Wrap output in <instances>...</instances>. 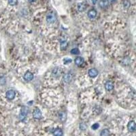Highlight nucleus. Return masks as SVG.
I'll return each mask as SVG.
<instances>
[{"label":"nucleus","instance_id":"5","mask_svg":"<svg viewBox=\"0 0 136 136\" xmlns=\"http://www.w3.org/2000/svg\"><path fill=\"white\" fill-rule=\"evenodd\" d=\"M136 122L134 121H131L129 122L128 125H127V129H128L129 132H134L136 131Z\"/></svg>","mask_w":136,"mask_h":136},{"label":"nucleus","instance_id":"25","mask_svg":"<svg viewBox=\"0 0 136 136\" xmlns=\"http://www.w3.org/2000/svg\"><path fill=\"white\" fill-rule=\"evenodd\" d=\"M109 1V3H111V4H113L114 3L116 0H108Z\"/></svg>","mask_w":136,"mask_h":136},{"label":"nucleus","instance_id":"17","mask_svg":"<svg viewBox=\"0 0 136 136\" xmlns=\"http://www.w3.org/2000/svg\"><path fill=\"white\" fill-rule=\"evenodd\" d=\"M131 6V3L129 0H123L122 1V6L125 9H128Z\"/></svg>","mask_w":136,"mask_h":136},{"label":"nucleus","instance_id":"13","mask_svg":"<svg viewBox=\"0 0 136 136\" xmlns=\"http://www.w3.org/2000/svg\"><path fill=\"white\" fill-rule=\"evenodd\" d=\"M74 62H75V64H76V65L80 66V65H82L84 63L83 58H82V57H77L76 59H75Z\"/></svg>","mask_w":136,"mask_h":136},{"label":"nucleus","instance_id":"3","mask_svg":"<svg viewBox=\"0 0 136 136\" xmlns=\"http://www.w3.org/2000/svg\"><path fill=\"white\" fill-rule=\"evenodd\" d=\"M33 117H34L35 119H36V120H40V119L42 118V112L40 111V109H38V108L35 109L34 112H33Z\"/></svg>","mask_w":136,"mask_h":136},{"label":"nucleus","instance_id":"26","mask_svg":"<svg viewBox=\"0 0 136 136\" xmlns=\"http://www.w3.org/2000/svg\"><path fill=\"white\" fill-rule=\"evenodd\" d=\"M29 2H31V3H33V2H35V1H36L37 0H28Z\"/></svg>","mask_w":136,"mask_h":136},{"label":"nucleus","instance_id":"19","mask_svg":"<svg viewBox=\"0 0 136 136\" xmlns=\"http://www.w3.org/2000/svg\"><path fill=\"white\" fill-rule=\"evenodd\" d=\"M71 54H74V55H78V54H79L80 53V50L78 48H73V49L71 50Z\"/></svg>","mask_w":136,"mask_h":136},{"label":"nucleus","instance_id":"12","mask_svg":"<svg viewBox=\"0 0 136 136\" xmlns=\"http://www.w3.org/2000/svg\"><path fill=\"white\" fill-rule=\"evenodd\" d=\"M53 134L54 136H63V131L62 129H61L59 128H57L55 129H54V131H53Z\"/></svg>","mask_w":136,"mask_h":136},{"label":"nucleus","instance_id":"1","mask_svg":"<svg viewBox=\"0 0 136 136\" xmlns=\"http://www.w3.org/2000/svg\"><path fill=\"white\" fill-rule=\"evenodd\" d=\"M28 113V109L25 106H23L21 108L20 112L19 114V120L20 121H23L25 120L27 117V115Z\"/></svg>","mask_w":136,"mask_h":136},{"label":"nucleus","instance_id":"6","mask_svg":"<svg viewBox=\"0 0 136 136\" xmlns=\"http://www.w3.org/2000/svg\"><path fill=\"white\" fill-rule=\"evenodd\" d=\"M88 76H90L91 78H95L98 75L99 72L98 70L95 68H91L88 70Z\"/></svg>","mask_w":136,"mask_h":136},{"label":"nucleus","instance_id":"14","mask_svg":"<svg viewBox=\"0 0 136 136\" xmlns=\"http://www.w3.org/2000/svg\"><path fill=\"white\" fill-rule=\"evenodd\" d=\"M72 79V74H70V73H68L67 74H65L64 76V78H63V80H64L65 82H69Z\"/></svg>","mask_w":136,"mask_h":136},{"label":"nucleus","instance_id":"8","mask_svg":"<svg viewBox=\"0 0 136 136\" xmlns=\"http://www.w3.org/2000/svg\"><path fill=\"white\" fill-rule=\"evenodd\" d=\"M23 78L26 82H30V81H31L32 80L34 79V74L30 72H27L25 74Z\"/></svg>","mask_w":136,"mask_h":136},{"label":"nucleus","instance_id":"21","mask_svg":"<svg viewBox=\"0 0 136 136\" xmlns=\"http://www.w3.org/2000/svg\"><path fill=\"white\" fill-rule=\"evenodd\" d=\"M65 118H66V116H65V113H63V112H61V113L59 114V118H60L62 121H64L65 119Z\"/></svg>","mask_w":136,"mask_h":136},{"label":"nucleus","instance_id":"16","mask_svg":"<svg viewBox=\"0 0 136 136\" xmlns=\"http://www.w3.org/2000/svg\"><path fill=\"white\" fill-rule=\"evenodd\" d=\"M61 69L59 68H55L54 69H53V75L54 76H61Z\"/></svg>","mask_w":136,"mask_h":136},{"label":"nucleus","instance_id":"27","mask_svg":"<svg viewBox=\"0 0 136 136\" xmlns=\"http://www.w3.org/2000/svg\"><path fill=\"white\" fill-rule=\"evenodd\" d=\"M96 1H97L96 0H92V2H93V3L94 4H96Z\"/></svg>","mask_w":136,"mask_h":136},{"label":"nucleus","instance_id":"15","mask_svg":"<svg viewBox=\"0 0 136 136\" xmlns=\"http://www.w3.org/2000/svg\"><path fill=\"white\" fill-rule=\"evenodd\" d=\"M110 132L109 129H103L101 133H100V136H110Z\"/></svg>","mask_w":136,"mask_h":136},{"label":"nucleus","instance_id":"20","mask_svg":"<svg viewBox=\"0 0 136 136\" xmlns=\"http://www.w3.org/2000/svg\"><path fill=\"white\" fill-rule=\"evenodd\" d=\"M17 3H18V0H8V4L12 6H16Z\"/></svg>","mask_w":136,"mask_h":136},{"label":"nucleus","instance_id":"7","mask_svg":"<svg viewBox=\"0 0 136 136\" xmlns=\"http://www.w3.org/2000/svg\"><path fill=\"white\" fill-rule=\"evenodd\" d=\"M97 12L95 9H91L88 12V17L91 20H93L95 19L97 17Z\"/></svg>","mask_w":136,"mask_h":136},{"label":"nucleus","instance_id":"24","mask_svg":"<svg viewBox=\"0 0 136 136\" xmlns=\"http://www.w3.org/2000/svg\"><path fill=\"white\" fill-rule=\"evenodd\" d=\"M72 60L71 59H69V58H66L64 60V63L65 64H68V63H72Z\"/></svg>","mask_w":136,"mask_h":136},{"label":"nucleus","instance_id":"18","mask_svg":"<svg viewBox=\"0 0 136 136\" xmlns=\"http://www.w3.org/2000/svg\"><path fill=\"white\" fill-rule=\"evenodd\" d=\"M68 47V42L66 40L61 41V48L62 50L65 49Z\"/></svg>","mask_w":136,"mask_h":136},{"label":"nucleus","instance_id":"2","mask_svg":"<svg viewBox=\"0 0 136 136\" xmlns=\"http://www.w3.org/2000/svg\"><path fill=\"white\" fill-rule=\"evenodd\" d=\"M56 20H57V16L54 13L50 12L46 16V21L48 23L52 24V23H54Z\"/></svg>","mask_w":136,"mask_h":136},{"label":"nucleus","instance_id":"23","mask_svg":"<svg viewBox=\"0 0 136 136\" xmlns=\"http://www.w3.org/2000/svg\"><path fill=\"white\" fill-rule=\"evenodd\" d=\"M99 125L98 123H95V124L92 125L91 128H92V129H93V130H96V129H97L99 128Z\"/></svg>","mask_w":136,"mask_h":136},{"label":"nucleus","instance_id":"11","mask_svg":"<svg viewBox=\"0 0 136 136\" xmlns=\"http://www.w3.org/2000/svg\"><path fill=\"white\" fill-rule=\"evenodd\" d=\"M77 9H78V10L79 12H82L86 10L87 5L84 4V3H79V4H78V6H77Z\"/></svg>","mask_w":136,"mask_h":136},{"label":"nucleus","instance_id":"4","mask_svg":"<svg viewBox=\"0 0 136 136\" xmlns=\"http://www.w3.org/2000/svg\"><path fill=\"white\" fill-rule=\"evenodd\" d=\"M16 92L14 90H9L6 93V97L9 100H12L15 98Z\"/></svg>","mask_w":136,"mask_h":136},{"label":"nucleus","instance_id":"10","mask_svg":"<svg viewBox=\"0 0 136 136\" xmlns=\"http://www.w3.org/2000/svg\"><path fill=\"white\" fill-rule=\"evenodd\" d=\"M105 88L108 91H112L114 88L113 82L112 81H107L105 84Z\"/></svg>","mask_w":136,"mask_h":136},{"label":"nucleus","instance_id":"22","mask_svg":"<svg viewBox=\"0 0 136 136\" xmlns=\"http://www.w3.org/2000/svg\"><path fill=\"white\" fill-rule=\"evenodd\" d=\"M80 129L82 131H84L87 129V125L85 123H81L80 125Z\"/></svg>","mask_w":136,"mask_h":136},{"label":"nucleus","instance_id":"9","mask_svg":"<svg viewBox=\"0 0 136 136\" xmlns=\"http://www.w3.org/2000/svg\"><path fill=\"white\" fill-rule=\"evenodd\" d=\"M109 1L108 0H99V5L100 8H106L109 6Z\"/></svg>","mask_w":136,"mask_h":136}]
</instances>
